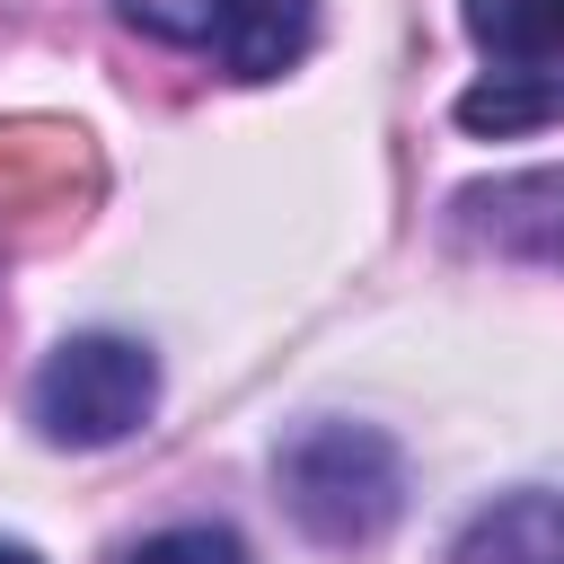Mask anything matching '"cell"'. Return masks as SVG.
<instances>
[{
    "mask_svg": "<svg viewBox=\"0 0 564 564\" xmlns=\"http://www.w3.org/2000/svg\"><path fill=\"white\" fill-rule=\"evenodd\" d=\"M546 115H564V79H538V70H494L485 88L458 97L467 132H520V123H546Z\"/></svg>",
    "mask_w": 564,
    "mask_h": 564,
    "instance_id": "8992f818",
    "label": "cell"
},
{
    "mask_svg": "<svg viewBox=\"0 0 564 564\" xmlns=\"http://www.w3.org/2000/svg\"><path fill=\"white\" fill-rule=\"evenodd\" d=\"M115 18L141 26V35H159V44H203L212 18H220V0H115Z\"/></svg>",
    "mask_w": 564,
    "mask_h": 564,
    "instance_id": "ba28073f",
    "label": "cell"
},
{
    "mask_svg": "<svg viewBox=\"0 0 564 564\" xmlns=\"http://www.w3.org/2000/svg\"><path fill=\"white\" fill-rule=\"evenodd\" d=\"M229 79H282L308 44H317V0H220L212 35Z\"/></svg>",
    "mask_w": 564,
    "mask_h": 564,
    "instance_id": "3957f363",
    "label": "cell"
},
{
    "mask_svg": "<svg viewBox=\"0 0 564 564\" xmlns=\"http://www.w3.org/2000/svg\"><path fill=\"white\" fill-rule=\"evenodd\" d=\"M449 564H564V494H502L458 529Z\"/></svg>",
    "mask_w": 564,
    "mask_h": 564,
    "instance_id": "277c9868",
    "label": "cell"
},
{
    "mask_svg": "<svg viewBox=\"0 0 564 564\" xmlns=\"http://www.w3.org/2000/svg\"><path fill=\"white\" fill-rule=\"evenodd\" d=\"M150 405H159V361L132 335H70L44 352L26 388V414L53 449H115L150 423Z\"/></svg>",
    "mask_w": 564,
    "mask_h": 564,
    "instance_id": "7a4b0ae2",
    "label": "cell"
},
{
    "mask_svg": "<svg viewBox=\"0 0 564 564\" xmlns=\"http://www.w3.org/2000/svg\"><path fill=\"white\" fill-rule=\"evenodd\" d=\"M0 564H35V555H26V546H9V538H0Z\"/></svg>",
    "mask_w": 564,
    "mask_h": 564,
    "instance_id": "9c48e42d",
    "label": "cell"
},
{
    "mask_svg": "<svg viewBox=\"0 0 564 564\" xmlns=\"http://www.w3.org/2000/svg\"><path fill=\"white\" fill-rule=\"evenodd\" d=\"M467 35H476V53H494L502 70L555 62V53H564V0H467Z\"/></svg>",
    "mask_w": 564,
    "mask_h": 564,
    "instance_id": "5b68a950",
    "label": "cell"
},
{
    "mask_svg": "<svg viewBox=\"0 0 564 564\" xmlns=\"http://www.w3.org/2000/svg\"><path fill=\"white\" fill-rule=\"evenodd\" d=\"M123 564H247V546H238L229 529L194 520V529H159V538H141Z\"/></svg>",
    "mask_w": 564,
    "mask_h": 564,
    "instance_id": "52a82bcc",
    "label": "cell"
},
{
    "mask_svg": "<svg viewBox=\"0 0 564 564\" xmlns=\"http://www.w3.org/2000/svg\"><path fill=\"white\" fill-rule=\"evenodd\" d=\"M273 476H282L291 520L308 538H326V546L379 538L397 520V502H405V458L370 423H308V432H291L282 458H273Z\"/></svg>",
    "mask_w": 564,
    "mask_h": 564,
    "instance_id": "6da1fadb",
    "label": "cell"
}]
</instances>
